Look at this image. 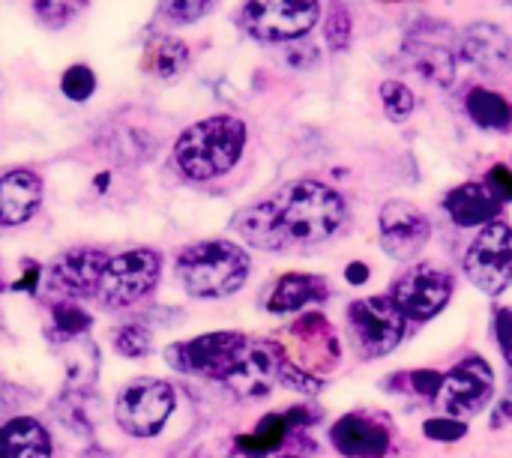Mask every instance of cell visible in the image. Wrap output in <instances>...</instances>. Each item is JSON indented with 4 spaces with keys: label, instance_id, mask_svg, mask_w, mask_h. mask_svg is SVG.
<instances>
[{
    "label": "cell",
    "instance_id": "7",
    "mask_svg": "<svg viewBox=\"0 0 512 458\" xmlns=\"http://www.w3.org/2000/svg\"><path fill=\"white\" fill-rule=\"evenodd\" d=\"M453 294H456V276L435 264L411 267L387 291V297L399 306L408 324L435 321L441 312H447Z\"/></svg>",
    "mask_w": 512,
    "mask_h": 458
},
{
    "label": "cell",
    "instance_id": "9",
    "mask_svg": "<svg viewBox=\"0 0 512 458\" xmlns=\"http://www.w3.org/2000/svg\"><path fill=\"white\" fill-rule=\"evenodd\" d=\"M177 396L168 381H135L117 396V426L132 438H153L165 429L168 417L174 414Z\"/></svg>",
    "mask_w": 512,
    "mask_h": 458
},
{
    "label": "cell",
    "instance_id": "40",
    "mask_svg": "<svg viewBox=\"0 0 512 458\" xmlns=\"http://www.w3.org/2000/svg\"><path fill=\"white\" fill-rule=\"evenodd\" d=\"M270 458H303V456H297V453H276V456H270Z\"/></svg>",
    "mask_w": 512,
    "mask_h": 458
},
{
    "label": "cell",
    "instance_id": "11",
    "mask_svg": "<svg viewBox=\"0 0 512 458\" xmlns=\"http://www.w3.org/2000/svg\"><path fill=\"white\" fill-rule=\"evenodd\" d=\"M378 231H381V249L387 258L399 264H411L423 255V249L432 240V222L423 210H417L411 201L393 198L378 213Z\"/></svg>",
    "mask_w": 512,
    "mask_h": 458
},
{
    "label": "cell",
    "instance_id": "13",
    "mask_svg": "<svg viewBox=\"0 0 512 458\" xmlns=\"http://www.w3.org/2000/svg\"><path fill=\"white\" fill-rule=\"evenodd\" d=\"M246 342L249 339L243 333H207V336L174 345L168 351V360L180 372H195V375L219 381L225 369L234 363V357L246 348Z\"/></svg>",
    "mask_w": 512,
    "mask_h": 458
},
{
    "label": "cell",
    "instance_id": "14",
    "mask_svg": "<svg viewBox=\"0 0 512 458\" xmlns=\"http://www.w3.org/2000/svg\"><path fill=\"white\" fill-rule=\"evenodd\" d=\"M330 447L345 458H387L393 453V432L387 420L351 411L330 426Z\"/></svg>",
    "mask_w": 512,
    "mask_h": 458
},
{
    "label": "cell",
    "instance_id": "19",
    "mask_svg": "<svg viewBox=\"0 0 512 458\" xmlns=\"http://www.w3.org/2000/svg\"><path fill=\"white\" fill-rule=\"evenodd\" d=\"M330 297V285L324 276L315 273H285L270 297H267V312L270 315H297L309 306H318Z\"/></svg>",
    "mask_w": 512,
    "mask_h": 458
},
{
    "label": "cell",
    "instance_id": "32",
    "mask_svg": "<svg viewBox=\"0 0 512 458\" xmlns=\"http://www.w3.org/2000/svg\"><path fill=\"white\" fill-rule=\"evenodd\" d=\"M114 348H117L123 357L135 360V357H147V354H150V348H153V339H150L147 327L129 324V327H123V330L114 336Z\"/></svg>",
    "mask_w": 512,
    "mask_h": 458
},
{
    "label": "cell",
    "instance_id": "16",
    "mask_svg": "<svg viewBox=\"0 0 512 458\" xmlns=\"http://www.w3.org/2000/svg\"><path fill=\"white\" fill-rule=\"evenodd\" d=\"M408 57H411L417 75H423L426 81L441 84V87L453 84V78H456V57H453V48L444 42L438 24H432L429 30L420 27V33L408 36Z\"/></svg>",
    "mask_w": 512,
    "mask_h": 458
},
{
    "label": "cell",
    "instance_id": "8",
    "mask_svg": "<svg viewBox=\"0 0 512 458\" xmlns=\"http://www.w3.org/2000/svg\"><path fill=\"white\" fill-rule=\"evenodd\" d=\"M162 258L153 249H129L123 255L108 258V267L99 282V300L108 306H135L141 303L159 282Z\"/></svg>",
    "mask_w": 512,
    "mask_h": 458
},
{
    "label": "cell",
    "instance_id": "39",
    "mask_svg": "<svg viewBox=\"0 0 512 458\" xmlns=\"http://www.w3.org/2000/svg\"><path fill=\"white\" fill-rule=\"evenodd\" d=\"M369 279H372V267H369L366 261H351V264L345 267V282H348V285L360 288V285H366Z\"/></svg>",
    "mask_w": 512,
    "mask_h": 458
},
{
    "label": "cell",
    "instance_id": "36",
    "mask_svg": "<svg viewBox=\"0 0 512 458\" xmlns=\"http://www.w3.org/2000/svg\"><path fill=\"white\" fill-rule=\"evenodd\" d=\"M351 39V15L342 3H333L330 18H327V42L333 48H345Z\"/></svg>",
    "mask_w": 512,
    "mask_h": 458
},
{
    "label": "cell",
    "instance_id": "18",
    "mask_svg": "<svg viewBox=\"0 0 512 458\" xmlns=\"http://www.w3.org/2000/svg\"><path fill=\"white\" fill-rule=\"evenodd\" d=\"M42 201V180L27 171L15 168L0 177V228L24 225Z\"/></svg>",
    "mask_w": 512,
    "mask_h": 458
},
{
    "label": "cell",
    "instance_id": "10",
    "mask_svg": "<svg viewBox=\"0 0 512 458\" xmlns=\"http://www.w3.org/2000/svg\"><path fill=\"white\" fill-rule=\"evenodd\" d=\"M321 18L318 0H249L243 9L246 30L261 42H288L306 36Z\"/></svg>",
    "mask_w": 512,
    "mask_h": 458
},
{
    "label": "cell",
    "instance_id": "34",
    "mask_svg": "<svg viewBox=\"0 0 512 458\" xmlns=\"http://www.w3.org/2000/svg\"><path fill=\"white\" fill-rule=\"evenodd\" d=\"M96 90V75L90 72V66H72V69H66V75H63V93L69 96V99H75V102H84L90 93Z\"/></svg>",
    "mask_w": 512,
    "mask_h": 458
},
{
    "label": "cell",
    "instance_id": "25",
    "mask_svg": "<svg viewBox=\"0 0 512 458\" xmlns=\"http://www.w3.org/2000/svg\"><path fill=\"white\" fill-rule=\"evenodd\" d=\"M444 384V372L438 369H408V372H396L390 375V381L384 384L390 393H402V396H417L426 402H435Z\"/></svg>",
    "mask_w": 512,
    "mask_h": 458
},
{
    "label": "cell",
    "instance_id": "4",
    "mask_svg": "<svg viewBox=\"0 0 512 458\" xmlns=\"http://www.w3.org/2000/svg\"><path fill=\"white\" fill-rule=\"evenodd\" d=\"M348 336L363 360L390 357L408 336V321L387 294L354 300L345 312Z\"/></svg>",
    "mask_w": 512,
    "mask_h": 458
},
{
    "label": "cell",
    "instance_id": "27",
    "mask_svg": "<svg viewBox=\"0 0 512 458\" xmlns=\"http://www.w3.org/2000/svg\"><path fill=\"white\" fill-rule=\"evenodd\" d=\"M381 102H384V111H387V117L393 123H405L414 114V105H417L411 87L402 84V81H393V78L381 84Z\"/></svg>",
    "mask_w": 512,
    "mask_h": 458
},
{
    "label": "cell",
    "instance_id": "1",
    "mask_svg": "<svg viewBox=\"0 0 512 458\" xmlns=\"http://www.w3.org/2000/svg\"><path fill=\"white\" fill-rule=\"evenodd\" d=\"M270 204L285 246H318L336 237L348 222L345 198L321 180H291Z\"/></svg>",
    "mask_w": 512,
    "mask_h": 458
},
{
    "label": "cell",
    "instance_id": "28",
    "mask_svg": "<svg viewBox=\"0 0 512 458\" xmlns=\"http://www.w3.org/2000/svg\"><path fill=\"white\" fill-rule=\"evenodd\" d=\"M468 432H471L468 420H456L447 414H435V417L423 420V438L432 444H459L468 438Z\"/></svg>",
    "mask_w": 512,
    "mask_h": 458
},
{
    "label": "cell",
    "instance_id": "41",
    "mask_svg": "<svg viewBox=\"0 0 512 458\" xmlns=\"http://www.w3.org/2000/svg\"><path fill=\"white\" fill-rule=\"evenodd\" d=\"M0 458H3V438H0Z\"/></svg>",
    "mask_w": 512,
    "mask_h": 458
},
{
    "label": "cell",
    "instance_id": "33",
    "mask_svg": "<svg viewBox=\"0 0 512 458\" xmlns=\"http://www.w3.org/2000/svg\"><path fill=\"white\" fill-rule=\"evenodd\" d=\"M213 6L216 0H162V12L171 24H192L204 18Z\"/></svg>",
    "mask_w": 512,
    "mask_h": 458
},
{
    "label": "cell",
    "instance_id": "21",
    "mask_svg": "<svg viewBox=\"0 0 512 458\" xmlns=\"http://www.w3.org/2000/svg\"><path fill=\"white\" fill-rule=\"evenodd\" d=\"M234 228L237 234L243 237V243L255 246V249H264V252H279V249H288L285 246V237L279 231V222H276V213H273V204L270 201H258L252 207H246L237 219H234Z\"/></svg>",
    "mask_w": 512,
    "mask_h": 458
},
{
    "label": "cell",
    "instance_id": "22",
    "mask_svg": "<svg viewBox=\"0 0 512 458\" xmlns=\"http://www.w3.org/2000/svg\"><path fill=\"white\" fill-rule=\"evenodd\" d=\"M3 458H51V438L42 423L18 417L0 429Z\"/></svg>",
    "mask_w": 512,
    "mask_h": 458
},
{
    "label": "cell",
    "instance_id": "31",
    "mask_svg": "<svg viewBox=\"0 0 512 458\" xmlns=\"http://www.w3.org/2000/svg\"><path fill=\"white\" fill-rule=\"evenodd\" d=\"M87 0H33V12L48 24V27H63L69 24Z\"/></svg>",
    "mask_w": 512,
    "mask_h": 458
},
{
    "label": "cell",
    "instance_id": "29",
    "mask_svg": "<svg viewBox=\"0 0 512 458\" xmlns=\"http://www.w3.org/2000/svg\"><path fill=\"white\" fill-rule=\"evenodd\" d=\"M87 327H90V315H87L81 306L57 303V306L51 309V330H54V339H72V336H81Z\"/></svg>",
    "mask_w": 512,
    "mask_h": 458
},
{
    "label": "cell",
    "instance_id": "2",
    "mask_svg": "<svg viewBox=\"0 0 512 458\" xmlns=\"http://www.w3.org/2000/svg\"><path fill=\"white\" fill-rule=\"evenodd\" d=\"M246 150V123L231 114L207 117L189 126L174 144V165L186 180H216L228 174Z\"/></svg>",
    "mask_w": 512,
    "mask_h": 458
},
{
    "label": "cell",
    "instance_id": "6",
    "mask_svg": "<svg viewBox=\"0 0 512 458\" xmlns=\"http://www.w3.org/2000/svg\"><path fill=\"white\" fill-rule=\"evenodd\" d=\"M462 270L486 297H501L512 288V225L495 219L471 240Z\"/></svg>",
    "mask_w": 512,
    "mask_h": 458
},
{
    "label": "cell",
    "instance_id": "3",
    "mask_svg": "<svg viewBox=\"0 0 512 458\" xmlns=\"http://www.w3.org/2000/svg\"><path fill=\"white\" fill-rule=\"evenodd\" d=\"M252 261L246 249L231 240H204L177 255V279L186 294L216 300L237 294L249 279Z\"/></svg>",
    "mask_w": 512,
    "mask_h": 458
},
{
    "label": "cell",
    "instance_id": "20",
    "mask_svg": "<svg viewBox=\"0 0 512 458\" xmlns=\"http://www.w3.org/2000/svg\"><path fill=\"white\" fill-rule=\"evenodd\" d=\"M501 207L483 183H462L444 195V210L456 228H486L501 216Z\"/></svg>",
    "mask_w": 512,
    "mask_h": 458
},
{
    "label": "cell",
    "instance_id": "17",
    "mask_svg": "<svg viewBox=\"0 0 512 458\" xmlns=\"http://www.w3.org/2000/svg\"><path fill=\"white\" fill-rule=\"evenodd\" d=\"M105 267H108V255L105 252H99V249H75V252H66L54 264L51 282L63 294L90 297V294L99 291V282H102Z\"/></svg>",
    "mask_w": 512,
    "mask_h": 458
},
{
    "label": "cell",
    "instance_id": "12",
    "mask_svg": "<svg viewBox=\"0 0 512 458\" xmlns=\"http://www.w3.org/2000/svg\"><path fill=\"white\" fill-rule=\"evenodd\" d=\"M282 348L273 342H246V348L234 357V363L219 378L240 399H264L279 384Z\"/></svg>",
    "mask_w": 512,
    "mask_h": 458
},
{
    "label": "cell",
    "instance_id": "26",
    "mask_svg": "<svg viewBox=\"0 0 512 458\" xmlns=\"http://www.w3.org/2000/svg\"><path fill=\"white\" fill-rule=\"evenodd\" d=\"M150 69L159 75V78H174L186 69L189 63V48L180 42V39H159L147 57Z\"/></svg>",
    "mask_w": 512,
    "mask_h": 458
},
{
    "label": "cell",
    "instance_id": "30",
    "mask_svg": "<svg viewBox=\"0 0 512 458\" xmlns=\"http://www.w3.org/2000/svg\"><path fill=\"white\" fill-rule=\"evenodd\" d=\"M279 384L288 387V390H294V393H300V396H315V393H321V387H324V381H321L315 372H309V369H303V366H297V363H291V360H282Z\"/></svg>",
    "mask_w": 512,
    "mask_h": 458
},
{
    "label": "cell",
    "instance_id": "35",
    "mask_svg": "<svg viewBox=\"0 0 512 458\" xmlns=\"http://www.w3.org/2000/svg\"><path fill=\"white\" fill-rule=\"evenodd\" d=\"M492 333H495V342H498L501 357L507 360V366L512 369V306L495 309V315H492Z\"/></svg>",
    "mask_w": 512,
    "mask_h": 458
},
{
    "label": "cell",
    "instance_id": "38",
    "mask_svg": "<svg viewBox=\"0 0 512 458\" xmlns=\"http://www.w3.org/2000/svg\"><path fill=\"white\" fill-rule=\"evenodd\" d=\"M489 423H492V429H507L512 423V378L507 381V387L501 390V396L492 402Z\"/></svg>",
    "mask_w": 512,
    "mask_h": 458
},
{
    "label": "cell",
    "instance_id": "24",
    "mask_svg": "<svg viewBox=\"0 0 512 458\" xmlns=\"http://www.w3.org/2000/svg\"><path fill=\"white\" fill-rule=\"evenodd\" d=\"M294 429H291V423H288V417L285 414H270V417H264L258 426H255V432L252 435H246V438H240V453L249 458H270L276 456L279 450H282V444L288 441V435H291Z\"/></svg>",
    "mask_w": 512,
    "mask_h": 458
},
{
    "label": "cell",
    "instance_id": "5",
    "mask_svg": "<svg viewBox=\"0 0 512 458\" xmlns=\"http://www.w3.org/2000/svg\"><path fill=\"white\" fill-rule=\"evenodd\" d=\"M495 384V366L483 354H468L444 372L435 405L447 417L471 420L495 402Z\"/></svg>",
    "mask_w": 512,
    "mask_h": 458
},
{
    "label": "cell",
    "instance_id": "15",
    "mask_svg": "<svg viewBox=\"0 0 512 458\" xmlns=\"http://www.w3.org/2000/svg\"><path fill=\"white\" fill-rule=\"evenodd\" d=\"M462 57L468 63H474L480 72H504L512 63V39L507 30H501L498 24L489 21H477L471 24L462 39H459Z\"/></svg>",
    "mask_w": 512,
    "mask_h": 458
},
{
    "label": "cell",
    "instance_id": "23",
    "mask_svg": "<svg viewBox=\"0 0 512 458\" xmlns=\"http://www.w3.org/2000/svg\"><path fill=\"white\" fill-rule=\"evenodd\" d=\"M465 111L468 117L486 129V132H507L512 126V105L495 90L486 87H474L465 99Z\"/></svg>",
    "mask_w": 512,
    "mask_h": 458
},
{
    "label": "cell",
    "instance_id": "37",
    "mask_svg": "<svg viewBox=\"0 0 512 458\" xmlns=\"http://www.w3.org/2000/svg\"><path fill=\"white\" fill-rule=\"evenodd\" d=\"M483 186L492 192V198H495V201H501V204H510L512 201V168L510 165H495V168H489V174H486Z\"/></svg>",
    "mask_w": 512,
    "mask_h": 458
}]
</instances>
